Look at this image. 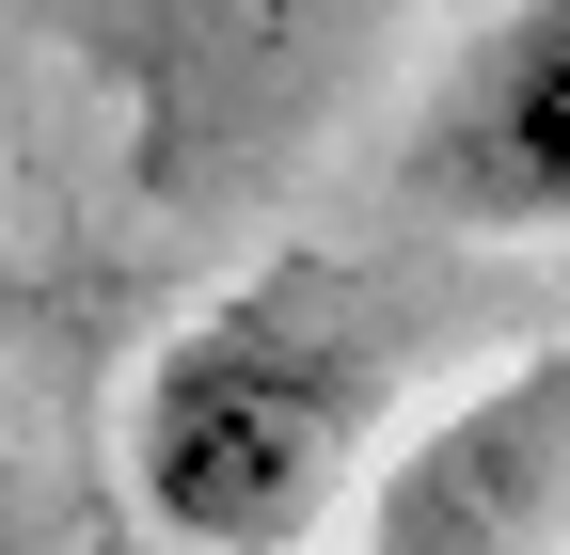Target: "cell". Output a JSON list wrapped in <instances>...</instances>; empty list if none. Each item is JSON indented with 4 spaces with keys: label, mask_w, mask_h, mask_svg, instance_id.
<instances>
[{
    "label": "cell",
    "mask_w": 570,
    "mask_h": 555,
    "mask_svg": "<svg viewBox=\"0 0 570 555\" xmlns=\"http://www.w3.org/2000/svg\"><path fill=\"white\" fill-rule=\"evenodd\" d=\"M365 555H570V333H523L491 381L428 397L348 476Z\"/></svg>",
    "instance_id": "7a4b0ae2"
},
{
    "label": "cell",
    "mask_w": 570,
    "mask_h": 555,
    "mask_svg": "<svg viewBox=\"0 0 570 555\" xmlns=\"http://www.w3.org/2000/svg\"><path fill=\"white\" fill-rule=\"evenodd\" d=\"M396 191L475 238H570V0H491L412 96Z\"/></svg>",
    "instance_id": "3957f363"
},
{
    "label": "cell",
    "mask_w": 570,
    "mask_h": 555,
    "mask_svg": "<svg viewBox=\"0 0 570 555\" xmlns=\"http://www.w3.org/2000/svg\"><path fill=\"white\" fill-rule=\"evenodd\" d=\"M365 318L317 270H254V286L190 302L159 350L127 366V508L159 555H302L333 493L365 476Z\"/></svg>",
    "instance_id": "6da1fadb"
}]
</instances>
